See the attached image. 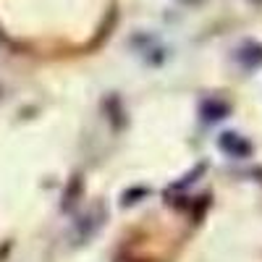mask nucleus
<instances>
[{
	"mask_svg": "<svg viewBox=\"0 0 262 262\" xmlns=\"http://www.w3.org/2000/svg\"><path fill=\"white\" fill-rule=\"evenodd\" d=\"M221 147H223L226 152H231V155H247V152H249V144L238 137V134H223Z\"/></svg>",
	"mask_w": 262,
	"mask_h": 262,
	"instance_id": "nucleus-1",
	"label": "nucleus"
}]
</instances>
